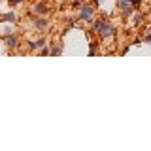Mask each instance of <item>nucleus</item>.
I'll use <instances>...</instances> for the list:
<instances>
[{"label": "nucleus", "instance_id": "f257e3e1", "mask_svg": "<svg viewBox=\"0 0 151 151\" xmlns=\"http://www.w3.org/2000/svg\"><path fill=\"white\" fill-rule=\"evenodd\" d=\"M93 30L96 32L98 36H102V38H111L113 34H115V27L110 25V23H106L104 19H98V21L93 23Z\"/></svg>", "mask_w": 151, "mask_h": 151}, {"label": "nucleus", "instance_id": "f03ea898", "mask_svg": "<svg viewBox=\"0 0 151 151\" xmlns=\"http://www.w3.org/2000/svg\"><path fill=\"white\" fill-rule=\"evenodd\" d=\"M79 19L83 23H91L94 19V8L89 4H81V12H79Z\"/></svg>", "mask_w": 151, "mask_h": 151}, {"label": "nucleus", "instance_id": "7ed1b4c3", "mask_svg": "<svg viewBox=\"0 0 151 151\" xmlns=\"http://www.w3.org/2000/svg\"><path fill=\"white\" fill-rule=\"evenodd\" d=\"M47 9H49V4L45 2V0H40V2L34 4V8H32V12L36 13V15H45Z\"/></svg>", "mask_w": 151, "mask_h": 151}, {"label": "nucleus", "instance_id": "20e7f679", "mask_svg": "<svg viewBox=\"0 0 151 151\" xmlns=\"http://www.w3.org/2000/svg\"><path fill=\"white\" fill-rule=\"evenodd\" d=\"M34 27L36 30H45V28H49V19H45L44 15L34 17Z\"/></svg>", "mask_w": 151, "mask_h": 151}, {"label": "nucleus", "instance_id": "39448f33", "mask_svg": "<svg viewBox=\"0 0 151 151\" xmlns=\"http://www.w3.org/2000/svg\"><path fill=\"white\" fill-rule=\"evenodd\" d=\"M6 45L9 47V49H17V47H19V36H15L13 32L8 34L6 36Z\"/></svg>", "mask_w": 151, "mask_h": 151}, {"label": "nucleus", "instance_id": "423d86ee", "mask_svg": "<svg viewBox=\"0 0 151 151\" xmlns=\"http://www.w3.org/2000/svg\"><path fill=\"white\" fill-rule=\"evenodd\" d=\"M44 45H45V38H40V40H36V42H28V47H30L32 51H40Z\"/></svg>", "mask_w": 151, "mask_h": 151}, {"label": "nucleus", "instance_id": "0eeeda50", "mask_svg": "<svg viewBox=\"0 0 151 151\" xmlns=\"http://www.w3.org/2000/svg\"><path fill=\"white\" fill-rule=\"evenodd\" d=\"M132 23H134V25H142V23H144V15H142L140 12L132 13Z\"/></svg>", "mask_w": 151, "mask_h": 151}, {"label": "nucleus", "instance_id": "6e6552de", "mask_svg": "<svg viewBox=\"0 0 151 151\" xmlns=\"http://www.w3.org/2000/svg\"><path fill=\"white\" fill-rule=\"evenodd\" d=\"M2 19H4V21H9V23H15L19 17H17V15H15V13H13V12H9V13H6V15H4Z\"/></svg>", "mask_w": 151, "mask_h": 151}, {"label": "nucleus", "instance_id": "1a4fd4ad", "mask_svg": "<svg viewBox=\"0 0 151 151\" xmlns=\"http://www.w3.org/2000/svg\"><path fill=\"white\" fill-rule=\"evenodd\" d=\"M98 53V44L96 42H91V47H89V55H96Z\"/></svg>", "mask_w": 151, "mask_h": 151}, {"label": "nucleus", "instance_id": "9d476101", "mask_svg": "<svg viewBox=\"0 0 151 151\" xmlns=\"http://www.w3.org/2000/svg\"><path fill=\"white\" fill-rule=\"evenodd\" d=\"M49 55H60V45H53V47H51V49H49Z\"/></svg>", "mask_w": 151, "mask_h": 151}, {"label": "nucleus", "instance_id": "9b49d317", "mask_svg": "<svg viewBox=\"0 0 151 151\" xmlns=\"http://www.w3.org/2000/svg\"><path fill=\"white\" fill-rule=\"evenodd\" d=\"M144 42H145V44H151V32H147V36L144 38Z\"/></svg>", "mask_w": 151, "mask_h": 151}, {"label": "nucleus", "instance_id": "f8f14e48", "mask_svg": "<svg viewBox=\"0 0 151 151\" xmlns=\"http://www.w3.org/2000/svg\"><path fill=\"white\" fill-rule=\"evenodd\" d=\"M21 2H25V0H9V4H12V6H15V4H21Z\"/></svg>", "mask_w": 151, "mask_h": 151}, {"label": "nucleus", "instance_id": "ddd939ff", "mask_svg": "<svg viewBox=\"0 0 151 151\" xmlns=\"http://www.w3.org/2000/svg\"><path fill=\"white\" fill-rule=\"evenodd\" d=\"M72 2H74V6H79V4H83L85 0H72Z\"/></svg>", "mask_w": 151, "mask_h": 151}, {"label": "nucleus", "instance_id": "4468645a", "mask_svg": "<svg viewBox=\"0 0 151 151\" xmlns=\"http://www.w3.org/2000/svg\"><path fill=\"white\" fill-rule=\"evenodd\" d=\"M149 15H151V8H149Z\"/></svg>", "mask_w": 151, "mask_h": 151}, {"label": "nucleus", "instance_id": "2eb2a0df", "mask_svg": "<svg viewBox=\"0 0 151 151\" xmlns=\"http://www.w3.org/2000/svg\"><path fill=\"white\" fill-rule=\"evenodd\" d=\"M0 2H2V0H0Z\"/></svg>", "mask_w": 151, "mask_h": 151}]
</instances>
